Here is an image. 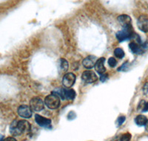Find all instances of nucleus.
Listing matches in <instances>:
<instances>
[{"mask_svg":"<svg viewBox=\"0 0 148 141\" xmlns=\"http://www.w3.org/2000/svg\"><path fill=\"white\" fill-rule=\"evenodd\" d=\"M134 36V32H133V27L123 28V29L116 34V38L118 39L119 42H124V41L129 40L132 39Z\"/></svg>","mask_w":148,"mask_h":141,"instance_id":"nucleus-1","label":"nucleus"},{"mask_svg":"<svg viewBox=\"0 0 148 141\" xmlns=\"http://www.w3.org/2000/svg\"><path fill=\"white\" fill-rule=\"evenodd\" d=\"M45 104L51 109H56L59 108L60 105V98L53 94H50L45 99Z\"/></svg>","mask_w":148,"mask_h":141,"instance_id":"nucleus-2","label":"nucleus"},{"mask_svg":"<svg viewBox=\"0 0 148 141\" xmlns=\"http://www.w3.org/2000/svg\"><path fill=\"white\" fill-rule=\"evenodd\" d=\"M30 108L32 109L34 111H42L45 107L44 102L41 98L38 97H35L31 99L30 102Z\"/></svg>","mask_w":148,"mask_h":141,"instance_id":"nucleus-3","label":"nucleus"},{"mask_svg":"<svg viewBox=\"0 0 148 141\" xmlns=\"http://www.w3.org/2000/svg\"><path fill=\"white\" fill-rule=\"evenodd\" d=\"M82 79L86 83H93L97 80V76L92 70H85L82 73Z\"/></svg>","mask_w":148,"mask_h":141,"instance_id":"nucleus-4","label":"nucleus"},{"mask_svg":"<svg viewBox=\"0 0 148 141\" xmlns=\"http://www.w3.org/2000/svg\"><path fill=\"white\" fill-rule=\"evenodd\" d=\"M76 75L73 73H67L64 74L62 79V84L64 87L71 88L74 85L76 82Z\"/></svg>","mask_w":148,"mask_h":141,"instance_id":"nucleus-5","label":"nucleus"},{"mask_svg":"<svg viewBox=\"0 0 148 141\" xmlns=\"http://www.w3.org/2000/svg\"><path fill=\"white\" fill-rule=\"evenodd\" d=\"M18 114L23 118H30L32 116L31 108L26 105H22L18 108Z\"/></svg>","mask_w":148,"mask_h":141,"instance_id":"nucleus-6","label":"nucleus"},{"mask_svg":"<svg viewBox=\"0 0 148 141\" xmlns=\"http://www.w3.org/2000/svg\"><path fill=\"white\" fill-rule=\"evenodd\" d=\"M137 25L140 30L144 33H148V17L145 15L139 17L137 21Z\"/></svg>","mask_w":148,"mask_h":141,"instance_id":"nucleus-7","label":"nucleus"},{"mask_svg":"<svg viewBox=\"0 0 148 141\" xmlns=\"http://www.w3.org/2000/svg\"><path fill=\"white\" fill-rule=\"evenodd\" d=\"M16 126L21 134H23V133L29 132L30 131V129H31V126H30V123L27 121L24 120L17 121Z\"/></svg>","mask_w":148,"mask_h":141,"instance_id":"nucleus-8","label":"nucleus"},{"mask_svg":"<svg viewBox=\"0 0 148 141\" xmlns=\"http://www.w3.org/2000/svg\"><path fill=\"white\" fill-rule=\"evenodd\" d=\"M35 121L36 123L41 127L50 128L51 125V120L48 118H45L44 117L41 116L39 114L35 115Z\"/></svg>","mask_w":148,"mask_h":141,"instance_id":"nucleus-9","label":"nucleus"},{"mask_svg":"<svg viewBox=\"0 0 148 141\" xmlns=\"http://www.w3.org/2000/svg\"><path fill=\"white\" fill-rule=\"evenodd\" d=\"M96 61H97V58H96V56L90 55L86 57L85 59L83 60L82 65L86 68L90 69L94 67Z\"/></svg>","mask_w":148,"mask_h":141,"instance_id":"nucleus-10","label":"nucleus"},{"mask_svg":"<svg viewBox=\"0 0 148 141\" xmlns=\"http://www.w3.org/2000/svg\"><path fill=\"white\" fill-rule=\"evenodd\" d=\"M118 21L123 28L132 26V19L128 15L122 14L118 17Z\"/></svg>","mask_w":148,"mask_h":141,"instance_id":"nucleus-11","label":"nucleus"},{"mask_svg":"<svg viewBox=\"0 0 148 141\" xmlns=\"http://www.w3.org/2000/svg\"><path fill=\"white\" fill-rule=\"evenodd\" d=\"M104 62H105V59L104 57H101V58L98 59L96 64H95V68L99 74H104L106 70V68L104 67Z\"/></svg>","mask_w":148,"mask_h":141,"instance_id":"nucleus-12","label":"nucleus"},{"mask_svg":"<svg viewBox=\"0 0 148 141\" xmlns=\"http://www.w3.org/2000/svg\"><path fill=\"white\" fill-rule=\"evenodd\" d=\"M129 47L133 54H141L144 53V47L140 46L139 44L135 42H132L130 43Z\"/></svg>","mask_w":148,"mask_h":141,"instance_id":"nucleus-13","label":"nucleus"},{"mask_svg":"<svg viewBox=\"0 0 148 141\" xmlns=\"http://www.w3.org/2000/svg\"><path fill=\"white\" fill-rule=\"evenodd\" d=\"M147 118L145 116H144V115H142V114L138 115L136 118H135V122H136V123L139 126H145V124L147 123Z\"/></svg>","mask_w":148,"mask_h":141,"instance_id":"nucleus-14","label":"nucleus"},{"mask_svg":"<svg viewBox=\"0 0 148 141\" xmlns=\"http://www.w3.org/2000/svg\"><path fill=\"white\" fill-rule=\"evenodd\" d=\"M16 122L17 120H14V122H12L10 126V132L14 136H19V135H21L20 132L18 131V128H17Z\"/></svg>","mask_w":148,"mask_h":141,"instance_id":"nucleus-15","label":"nucleus"},{"mask_svg":"<svg viewBox=\"0 0 148 141\" xmlns=\"http://www.w3.org/2000/svg\"><path fill=\"white\" fill-rule=\"evenodd\" d=\"M52 94H55V95L58 96L59 98L62 100H64L66 99L65 97V89L63 88H56L52 92Z\"/></svg>","mask_w":148,"mask_h":141,"instance_id":"nucleus-16","label":"nucleus"},{"mask_svg":"<svg viewBox=\"0 0 148 141\" xmlns=\"http://www.w3.org/2000/svg\"><path fill=\"white\" fill-rule=\"evenodd\" d=\"M59 68H60V70H62V71H66V70L68 69V67H69L68 62H67L65 59H63V58L59 59Z\"/></svg>","mask_w":148,"mask_h":141,"instance_id":"nucleus-17","label":"nucleus"},{"mask_svg":"<svg viewBox=\"0 0 148 141\" xmlns=\"http://www.w3.org/2000/svg\"><path fill=\"white\" fill-rule=\"evenodd\" d=\"M76 97V91L73 89H67L65 90V97L67 100H73Z\"/></svg>","mask_w":148,"mask_h":141,"instance_id":"nucleus-18","label":"nucleus"},{"mask_svg":"<svg viewBox=\"0 0 148 141\" xmlns=\"http://www.w3.org/2000/svg\"><path fill=\"white\" fill-rule=\"evenodd\" d=\"M114 55L116 56L117 58H119V59H121V58H123V57H125V52H124V50L121 48H117L115 49L114 50Z\"/></svg>","mask_w":148,"mask_h":141,"instance_id":"nucleus-19","label":"nucleus"},{"mask_svg":"<svg viewBox=\"0 0 148 141\" xmlns=\"http://www.w3.org/2000/svg\"><path fill=\"white\" fill-rule=\"evenodd\" d=\"M131 140V134L130 133L122 134V136L120 138V141H130Z\"/></svg>","mask_w":148,"mask_h":141,"instance_id":"nucleus-20","label":"nucleus"},{"mask_svg":"<svg viewBox=\"0 0 148 141\" xmlns=\"http://www.w3.org/2000/svg\"><path fill=\"white\" fill-rule=\"evenodd\" d=\"M108 64L110 67L113 68L117 65V61L115 59L114 57H110L109 59H108Z\"/></svg>","mask_w":148,"mask_h":141,"instance_id":"nucleus-21","label":"nucleus"},{"mask_svg":"<svg viewBox=\"0 0 148 141\" xmlns=\"http://www.w3.org/2000/svg\"><path fill=\"white\" fill-rule=\"evenodd\" d=\"M145 104H146V102H145L144 100L140 101V102L138 103V108H137V110H138V111H143V109H144V108H145Z\"/></svg>","mask_w":148,"mask_h":141,"instance_id":"nucleus-22","label":"nucleus"},{"mask_svg":"<svg viewBox=\"0 0 148 141\" xmlns=\"http://www.w3.org/2000/svg\"><path fill=\"white\" fill-rule=\"evenodd\" d=\"M127 66H128V62H125V63L123 64L122 66H121V67L119 68L118 70H119V71H120V70H126L127 69Z\"/></svg>","mask_w":148,"mask_h":141,"instance_id":"nucleus-23","label":"nucleus"},{"mask_svg":"<svg viewBox=\"0 0 148 141\" xmlns=\"http://www.w3.org/2000/svg\"><path fill=\"white\" fill-rule=\"evenodd\" d=\"M125 120H126L125 117H124V116L119 117V119H118V125H119V126H121V125L124 123V122L125 121Z\"/></svg>","mask_w":148,"mask_h":141,"instance_id":"nucleus-24","label":"nucleus"},{"mask_svg":"<svg viewBox=\"0 0 148 141\" xmlns=\"http://www.w3.org/2000/svg\"><path fill=\"white\" fill-rule=\"evenodd\" d=\"M142 90H143L144 94H147V93H148V82H145V85H144V86H143V89H142Z\"/></svg>","mask_w":148,"mask_h":141,"instance_id":"nucleus-25","label":"nucleus"},{"mask_svg":"<svg viewBox=\"0 0 148 141\" xmlns=\"http://www.w3.org/2000/svg\"><path fill=\"white\" fill-rule=\"evenodd\" d=\"M76 114H75L73 111H71V112H70V114H68L67 118H68V119L69 120H72V119H74V118H76Z\"/></svg>","mask_w":148,"mask_h":141,"instance_id":"nucleus-26","label":"nucleus"},{"mask_svg":"<svg viewBox=\"0 0 148 141\" xmlns=\"http://www.w3.org/2000/svg\"><path fill=\"white\" fill-rule=\"evenodd\" d=\"M108 74H102L101 75V77H100V80L101 81V82H104V81L106 80L107 79H108Z\"/></svg>","mask_w":148,"mask_h":141,"instance_id":"nucleus-27","label":"nucleus"},{"mask_svg":"<svg viewBox=\"0 0 148 141\" xmlns=\"http://www.w3.org/2000/svg\"><path fill=\"white\" fill-rule=\"evenodd\" d=\"M3 141H17V140L15 139V138H13V137H9V138H7L6 139L4 140Z\"/></svg>","mask_w":148,"mask_h":141,"instance_id":"nucleus-28","label":"nucleus"},{"mask_svg":"<svg viewBox=\"0 0 148 141\" xmlns=\"http://www.w3.org/2000/svg\"><path fill=\"white\" fill-rule=\"evenodd\" d=\"M147 111H148V102H146V104H145V108H144L142 112H147Z\"/></svg>","mask_w":148,"mask_h":141,"instance_id":"nucleus-29","label":"nucleus"},{"mask_svg":"<svg viewBox=\"0 0 148 141\" xmlns=\"http://www.w3.org/2000/svg\"><path fill=\"white\" fill-rule=\"evenodd\" d=\"M145 130H146L147 132H148V120H147V122L146 124H145Z\"/></svg>","mask_w":148,"mask_h":141,"instance_id":"nucleus-30","label":"nucleus"},{"mask_svg":"<svg viewBox=\"0 0 148 141\" xmlns=\"http://www.w3.org/2000/svg\"><path fill=\"white\" fill-rule=\"evenodd\" d=\"M4 140V136L2 134H0V141H3Z\"/></svg>","mask_w":148,"mask_h":141,"instance_id":"nucleus-31","label":"nucleus"}]
</instances>
